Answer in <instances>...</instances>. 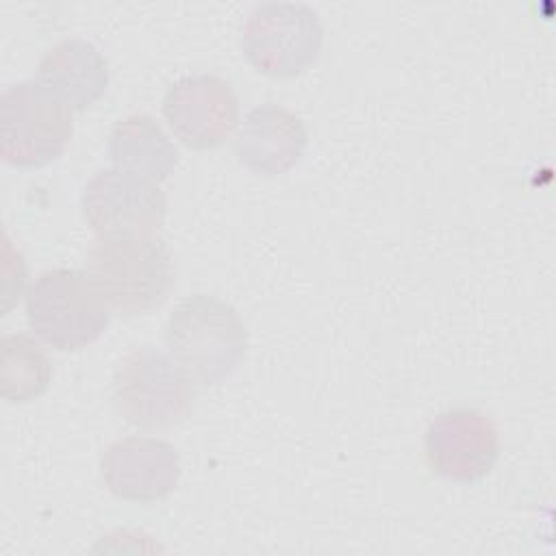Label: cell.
Segmentation results:
<instances>
[{
  "label": "cell",
  "mask_w": 556,
  "mask_h": 556,
  "mask_svg": "<svg viewBox=\"0 0 556 556\" xmlns=\"http://www.w3.org/2000/svg\"><path fill=\"white\" fill-rule=\"evenodd\" d=\"M165 343L172 358L202 384L230 376L248 350V330L228 302L193 293L167 317Z\"/></svg>",
  "instance_id": "obj_1"
},
{
  "label": "cell",
  "mask_w": 556,
  "mask_h": 556,
  "mask_svg": "<svg viewBox=\"0 0 556 556\" xmlns=\"http://www.w3.org/2000/svg\"><path fill=\"white\" fill-rule=\"evenodd\" d=\"M87 274L111 311L124 317L148 315L172 291L174 258L156 237H98L87 250Z\"/></svg>",
  "instance_id": "obj_2"
},
{
  "label": "cell",
  "mask_w": 556,
  "mask_h": 556,
  "mask_svg": "<svg viewBox=\"0 0 556 556\" xmlns=\"http://www.w3.org/2000/svg\"><path fill=\"white\" fill-rule=\"evenodd\" d=\"M195 404L193 378L154 345L126 352L113 371V406L130 426L165 430L185 421Z\"/></svg>",
  "instance_id": "obj_3"
},
{
  "label": "cell",
  "mask_w": 556,
  "mask_h": 556,
  "mask_svg": "<svg viewBox=\"0 0 556 556\" xmlns=\"http://www.w3.org/2000/svg\"><path fill=\"white\" fill-rule=\"evenodd\" d=\"M30 330L61 352L93 343L111 321V308L83 269H48L26 293Z\"/></svg>",
  "instance_id": "obj_4"
},
{
  "label": "cell",
  "mask_w": 556,
  "mask_h": 556,
  "mask_svg": "<svg viewBox=\"0 0 556 556\" xmlns=\"http://www.w3.org/2000/svg\"><path fill=\"white\" fill-rule=\"evenodd\" d=\"M74 132L72 109L37 80L13 83L0 98V156L30 169L56 161Z\"/></svg>",
  "instance_id": "obj_5"
},
{
  "label": "cell",
  "mask_w": 556,
  "mask_h": 556,
  "mask_svg": "<svg viewBox=\"0 0 556 556\" xmlns=\"http://www.w3.org/2000/svg\"><path fill=\"white\" fill-rule=\"evenodd\" d=\"M324 43L315 9L302 2H263L243 24L241 48L250 65L271 78H293L311 67Z\"/></svg>",
  "instance_id": "obj_6"
},
{
  "label": "cell",
  "mask_w": 556,
  "mask_h": 556,
  "mask_svg": "<svg viewBox=\"0 0 556 556\" xmlns=\"http://www.w3.org/2000/svg\"><path fill=\"white\" fill-rule=\"evenodd\" d=\"M80 208L89 228L102 239L154 237L163 226L167 198L152 180L104 167L87 180Z\"/></svg>",
  "instance_id": "obj_7"
},
{
  "label": "cell",
  "mask_w": 556,
  "mask_h": 556,
  "mask_svg": "<svg viewBox=\"0 0 556 556\" xmlns=\"http://www.w3.org/2000/svg\"><path fill=\"white\" fill-rule=\"evenodd\" d=\"M424 454L432 473L450 482H478L500 458V434L489 415L456 406L439 413L426 428Z\"/></svg>",
  "instance_id": "obj_8"
},
{
  "label": "cell",
  "mask_w": 556,
  "mask_h": 556,
  "mask_svg": "<svg viewBox=\"0 0 556 556\" xmlns=\"http://www.w3.org/2000/svg\"><path fill=\"white\" fill-rule=\"evenodd\" d=\"M163 117L172 132L191 150H213L239 124V100L224 78L189 74L165 91Z\"/></svg>",
  "instance_id": "obj_9"
},
{
  "label": "cell",
  "mask_w": 556,
  "mask_h": 556,
  "mask_svg": "<svg viewBox=\"0 0 556 556\" xmlns=\"http://www.w3.org/2000/svg\"><path fill=\"white\" fill-rule=\"evenodd\" d=\"M100 476L115 497L148 504L174 491L180 478V458L169 441L124 437L102 452Z\"/></svg>",
  "instance_id": "obj_10"
},
{
  "label": "cell",
  "mask_w": 556,
  "mask_h": 556,
  "mask_svg": "<svg viewBox=\"0 0 556 556\" xmlns=\"http://www.w3.org/2000/svg\"><path fill=\"white\" fill-rule=\"evenodd\" d=\"M306 143L302 117L287 106L265 102L245 113L235 137V154L252 174L274 178L302 161Z\"/></svg>",
  "instance_id": "obj_11"
},
{
  "label": "cell",
  "mask_w": 556,
  "mask_h": 556,
  "mask_svg": "<svg viewBox=\"0 0 556 556\" xmlns=\"http://www.w3.org/2000/svg\"><path fill=\"white\" fill-rule=\"evenodd\" d=\"M37 83L74 111L89 109L109 87V63L98 46L72 37L54 43L37 65Z\"/></svg>",
  "instance_id": "obj_12"
},
{
  "label": "cell",
  "mask_w": 556,
  "mask_h": 556,
  "mask_svg": "<svg viewBox=\"0 0 556 556\" xmlns=\"http://www.w3.org/2000/svg\"><path fill=\"white\" fill-rule=\"evenodd\" d=\"M109 159L113 161V167L159 185L174 174L178 150L150 115L132 113L113 124L109 135Z\"/></svg>",
  "instance_id": "obj_13"
},
{
  "label": "cell",
  "mask_w": 556,
  "mask_h": 556,
  "mask_svg": "<svg viewBox=\"0 0 556 556\" xmlns=\"http://www.w3.org/2000/svg\"><path fill=\"white\" fill-rule=\"evenodd\" d=\"M52 363L46 350L28 334L2 337L0 395L7 402H28L39 397L50 382Z\"/></svg>",
  "instance_id": "obj_14"
}]
</instances>
